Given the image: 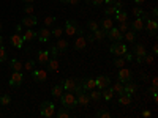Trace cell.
Segmentation results:
<instances>
[{"mask_svg": "<svg viewBox=\"0 0 158 118\" xmlns=\"http://www.w3.org/2000/svg\"><path fill=\"white\" fill-rule=\"evenodd\" d=\"M59 99H60L62 107H67V109H70V110H73V109L77 106V101H76L74 91H63L62 96H60Z\"/></svg>", "mask_w": 158, "mask_h": 118, "instance_id": "1", "label": "cell"}, {"mask_svg": "<svg viewBox=\"0 0 158 118\" xmlns=\"http://www.w3.org/2000/svg\"><path fill=\"white\" fill-rule=\"evenodd\" d=\"M131 54H133V58L138 61V63H142V58L144 55L147 54V49L142 43H135L133 44V49H131Z\"/></svg>", "mask_w": 158, "mask_h": 118, "instance_id": "2", "label": "cell"}, {"mask_svg": "<svg viewBox=\"0 0 158 118\" xmlns=\"http://www.w3.org/2000/svg\"><path fill=\"white\" fill-rule=\"evenodd\" d=\"M40 113L46 118H51L56 115V104L52 101H44L41 106H40Z\"/></svg>", "mask_w": 158, "mask_h": 118, "instance_id": "3", "label": "cell"}, {"mask_svg": "<svg viewBox=\"0 0 158 118\" xmlns=\"http://www.w3.org/2000/svg\"><path fill=\"white\" fill-rule=\"evenodd\" d=\"M63 32L67 33L68 36H74V35H79V33H84V29H81L77 25L76 21H67V24H65V29Z\"/></svg>", "mask_w": 158, "mask_h": 118, "instance_id": "4", "label": "cell"}, {"mask_svg": "<svg viewBox=\"0 0 158 118\" xmlns=\"http://www.w3.org/2000/svg\"><path fill=\"white\" fill-rule=\"evenodd\" d=\"M74 95H76V101H77V106H82V107H89L90 106V98L85 91L79 87L74 90Z\"/></svg>", "mask_w": 158, "mask_h": 118, "instance_id": "5", "label": "cell"}, {"mask_svg": "<svg viewBox=\"0 0 158 118\" xmlns=\"http://www.w3.org/2000/svg\"><path fill=\"white\" fill-rule=\"evenodd\" d=\"M127 50H128V46H127L125 43H122V41L112 43V44L109 46V52H111L112 55H115V57H122Z\"/></svg>", "mask_w": 158, "mask_h": 118, "instance_id": "6", "label": "cell"}, {"mask_svg": "<svg viewBox=\"0 0 158 118\" xmlns=\"http://www.w3.org/2000/svg\"><path fill=\"white\" fill-rule=\"evenodd\" d=\"M106 38L111 43H117V41H123V33L118 30L117 27H111L109 30H106Z\"/></svg>", "mask_w": 158, "mask_h": 118, "instance_id": "7", "label": "cell"}, {"mask_svg": "<svg viewBox=\"0 0 158 118\" xmlns=\"http://www.w3.org/2000/svg\"><path fill=\"white\" fill-rule=\"evenodd\" d=\"M10 87H13V88H18V87H21L22 85V82H24V76H22V71H13L11 74H10Z\"/></svg>", "mask_w": 158, "mask_h": 118, "instance_id": "8", "label": "cell"}, {"mask_svg": "<svg viewBox=\"0 0 158 118\" xmlns=\"http://www.w3.org/2000/svg\"><path fill=\"white\" fill-rule=\"evenodd\" d=\"M30 74H32V79H33L35 82H38V84L44 82L46 79H48V71H46V69H43V68L32 69V71H30Z\"/></svg>", "mask_w": 158, "mask_h": 118, "instance_id": "9", "label": "cell"}, {"mask_svg": "<svg viewBox=\"0 0 158 118\" xmlns=\"http://www.w3.org/2000/svg\"><path fill=\"white\" fill-rule=\"evenodd\" d=\"M144 30H146L150 36H153V35L156 33V30H158V22H156V19L150 18V19H147V21H144Z\"/></svg>", "mask_w": 158, "mask_h": 118, "instance_id": "10", "label": "cell"}, {"mask_svg": "<svg viewBox=\"0 0 158 118\" xmlns=\"http://www.w3.org/2000/svg\"><path fill=\"white\" fill-rule=\"evenodd\" d=\"M117 79H118V82H122V84H125V82H128V81H131L133 79V73H131V69H128V68H118V74H117Z\"/></svg>", "mask_w": 158, "mask_h": 118, "instance_id": "11", "label": "cell"}, {"mask_svg": "<svg viewBox=\"0 0 158 118\" xmlns=\"http://www.w3.org/2000/svg\"><path fill=\"white\" fill-rule=\"evenodd\" d=\"M87 43H89V41H87L85 33H79L77 38L74 39V43H73V47H74L76 50H82V49H85Z\"/></svg>", "mask_w": 158, "mask_h": 118, "instance_id": "12", "label": "cell"}, {"mask_svg": "<svg viewBox=\"0 0 158 118\" xmlns=\"http://www.w3.org/2000/svg\"><path fill=\"white\" fill-rule=\"evenodd\" d=\"M10 43H11V46L13 47H16V49H22L24 47V39H22V35L21 33H13L11 36H10Z\"/></svg>", "mask_w": 158, "mask_h": 118, "instance_id": "13", "label": "cell"}, {"mask_svg": "<svg viewBox=\"0 0 158 118\" xmlns=\"http://www.w3.org/2000/svg\"><path fill=\"white\" fill-rule=\"evenodd\" d=\"M95 85H97V88L98 90H103V88H106V87H109L111 85V77H108V76H98V77H95Z\"/></svg>", "mask_w": 158, "mask_h": 118, "instance_id": "14", "label": "cell"}, {"mask_svg": "<svg viewBox=\"0 0 158 118\" xmlns=\"http://www.w3.org/2000/svg\"><path fill=\"white\" fill-rule=\"evenodd\" d=\"M62 87H63L65 91H74L76 88H79L81 85L77 84L76 79H65V81L62 82Z\"/></svg>", "mask_w": 158, "mask_h": 118, "instance_id": "15", "label": "cell"}, {"mask_svg": "<svg viewBox=\"0 0 158 118\" xmlns=\"http://www.w3.org/2000/svg\"><path fill=\"white\" fill-rule=\"evenodd\" d=\"M79 85H81V88H82L84 91H90V90L97 88V85H95V79H94V77H85V79H82Z\"/></svg>", "mask_w": 158, "mask_h": 118, "instance_id": "16", "label": "cell"}, {"mask_svg": "<svg viewBox=\"0 0 158 118\" xmlns=\"http://www.w3.org/2000/svg\"><path fill=\"white\" fill-rule=\"evenodd\" d=\"M36 24H38V19H36L35 14H29V16L22 18V22H21V25H24V27H27V29H33Z\"/></svg>", "mask_w": 158, "mask_h": 118, "instance_id": "17", "label": "cell"}, {"mask_svg": "<svg viewBox=\"0 0 158 118\" xmlns=\"http://www.w3.org/2000/svg\"><path fill=\"white\" fill-rule=\"evenodd\" d=\"M52 33L51 30L46 27V29H41V30H38L36 33V38H38V41H41V43H49V39H51Z\"/></svg>", "mask_w": 158, "mask_h": 118, "instance_id": "18", "label": "cell"}, {"mask_svg": "<svg viewBox=\"0 0 158 118\" xmlns=\"http://www.w3.org/2000/svg\"><path fill=\"white\" fill-rule=\"evenodd\" d=\"M138 88H139L138 84L133 82V81H128V82L123 84V91H125V93H128V95H131V96H135V95H136Z\"/></svg>", "mask_w": 158, "mask_h": 118, "instance_id": "19", "label": "cell"}, {"mask_svg": "<svg viewBox=\"0 0 158 118\" xmlns=\"http://www.w3.org/2000/svg\"><path fill=\"white\" fill-rule=\"evenodd\" d=\"M49 57H51V50H38V54H36V61L44 66V65L48 63V60H49Z\"/></svg>", "mask_w": 158, "mask_h": 118, "instance_id": "20", "label": "cell"}, {"mask_svg": "<svg viewBox=\"0 0 158 118\" xmlns=\"http://www.w3.org/2000/svg\"><path fill=\"white\" fill-rule=\"evenodd\" d=\"M123 39H125L127 43L135 44L136 39H138V32H135V30H127V32L123 33Z\"/></svg>", "mask_w": 158, "mask_h": 118, "instance_id": "21", "label": "cell"}, {"mask_svg": "<svg viewBox=\"0 0 158 118\" xmlns=\"http://www.w3.org/2000/svg\"><path fill=\"white\" fill-rule=\"evenodd\" d=\"M130 29H131V30H135V32H141V30H144V19H142V18H136L133 22L130 24Z\"/></svg>", "mask_w": 158, "mask_h": 118, "instance_id": "22", "label": "cell"}, {"mask_svg": "<svg viewBox=\"0 0 158 118\" xmlns=\"http://www.w3.org/2000/svg\"><path fill=\"white\" fill-rule=\"evenodd\" d=\"M68 46H70V43L67 41V39H63L62 36L60 38H57V43L54 44V47L59 50V52H63V50H67L68 49Z\"/></svg>", "mask_w": 158, "mask_h": 118, "instance_id": "23", "label": "cell"}, {"mask_svg": "<svg viewBox=\"0 0 158 118\" xmlns=\"http://www.w3.org/2000/svg\"><path fill=\"white\" fill-rule=\"evenodd\" d=\"M100 27H101L103 30H109L111 27H114V19H112V18H109V16L103 18V19L100 21Z\"/></svg>", "mask_w": 158, "mask_h": 118, "instance_id": "24", "label": "cell"}, {"mask_svg": "<svg viewBox=\"0 0 158 118\" xmlns=\"http://www.w3.org/2000/svg\"><path fill=\"white\" fill-rule=\"evenodd\" d=\"M131 102H133V96L131 95H128V93L118 95V104H120V106H130Z\"/></svg>", "mask_w": 158, "mask_h": 118, "instance_id": "25", "label": "cell"}, {"mask_svg": "<svg viewBox=\"0 0 158 118\" xmlns=\"http://www.w3.org/2000/svg\"><path fill=\"white\" fill-rule=\"evenodd\" d=\"M35 38H36V32H35V30H32V29L25 30V32L22 33V39H24V43H30V41H33Z\"/></svg>", "mask_w": 158, "mask_h": 118, "instance_id": "26", "label": "cell"}, {"mask_svg": "<svg viewBox=\"0 0 158 118\" xmlns=\"http://www.w3.org/2000/svg\"><path fill=\"white\" fill-rule=\"evenodd\" d=\"M127 19H128V13L123 11V10H118L115 14H114V21H117L118 24H120V22H125Z\"/></svg>", "mask_w": 158, "mask_h": 118, "instance_id": "27", "label": "cell"}, {"mask_svg": "<svg viewBox=\"0 0 158 118\" xmlns=\"http://www.w3.org/2000/svg\"><path fill=\"white\" fill-rule=\"evenodd\" d=\"M10 68H11V71H22V69H24V65H22V61H19L18 58H13V60L10 61Z\"/></svg>", "mask_w": 158, "mask_h": 118, "instance_id": "28", "label": "cell"}, {"mask_svg": "<svg viewBox=\"0 0 158 118\" xmlns=\"http://www.w3.org/2000/svg\"><path fill=\"white\" fill-rule=\"evenodd\" d=\"M112 96H114V91L111 90V87H106V88H103L101 90V98L104 99V101H111L112 99Z\"/></svg>", "mask_w": 158, "mask_h": 118, "instance_id": "29", "label": "cell"}, {"mask_svg": "<svg viewBox=\"0 0 158 118\" xmlns=\"http://www.w3.org/2000/svg\"><path fill=\"white\" fill-rule=\"evenodd\" d=\"M63 87H62V84H57V85H54V87H52V90H51V95L52 96H54V98H60L62 96V93H63Z\"/></svg>", "mask_w": 158, "mask_h": 118, "instance_id": "30", "label": "cell"}, {"mask_svg": "<svg viewBox=\"0 0 158 118\" xmlns=\"http://www.w3.org/2000/svg\"><path fill=\"white\" fill-rule=\"evenodd\" d=\"M56 115H57V118H70L71 116V110L67 109V107H60L59 110H56Z\"/></svg>", "mask_w": 158, "mask_h": 118, "instance_id": "31", "label": "cell"}, {"mask_svg": "<svg viewBox=\"0 0 158 118\" xmlns=\"http://www.w3.org/2000/svg\"><path fill=\"white\" fill-rule=\"evenodd\" d=\"M111 87V90L114 91V95H122V93H125L123 91V84L122 82H115L114 85H109Z\"/></svg>", "mask_w": 158, "mask_h": 118, "instance_id": "32", "label": "cell"}, {"mask_svg": "<svg viewBox=\"0 0 158 118\" xmlns=\"http://www.w3.org/2000/svg\"><path fill=\"white\" fill-rule=\"evenodd\" d=\"M87 95H89L90 101H98V99H101V90H97V88H94V90H90Z\"/></svg>", "mask_w": 158, "mask_h": 118, "instance_id": "33", "label": "cell"}, {"mask_svg": "<svg viewBox=\"0 0 158 118\" xmlns=\"http://www.w3.org/2000/svg\"><path fill=\"white\" fill-rule=\"evenodd\" d=\"M92 38H94V39H98V41H101V39L106 38V30H103V29L100 27L98 30H95L94 33H92Z\"/></svg>", "mask_w": 158, "mask_h": 118, "instance_id": "34", "label": "cell"}, {"mask_svg": "<svg viewBox=\"0 0 158 118\" xmlns=\"http://www.w3.org/2000/svg\"><path fill=\"white\" fill-rule=\"evenodd\" d=\"M100 29V22L98 21H89L87 22V30L90 32V33H94L95 30H98Z\"/></svg>", "mask_w": 158, "mask_h": 118, "instance_id": "35", "label": "cell"}, {"mask_svg": "<svg viewBox=\"0 0 158 118\" xmlns=\"http://www.w3.org/2000/svg\"><path fill=\"white\" fill-rule=\"evenodd\" d=\"M117 11H118V8H115L114 5H108L106 8H104V16H109V18H111V16L115 14Z\"/></svg>", "mask_w": 158, "mask_h": 118, "instance_id": "36", "label": "cell"}, {"mask_svg": "<svg viewBox=\"0 0 158 118\" xmlns=\"http://www.w3.org/2000/svg\"><path fill=\"white\" fill-rule=\"evenodd\" d=\"M97 118H111V112L108 110V109H100V110H97Z\"/></svg>", "mask_w": 158, "mask_h": 118, "instance_id": "37", "label": "cell"}, {"mask_svg": "<svg viewBox=\"0 0 158 118\" xmlns=\"http://www.w3.org/2000/svg\"><path fill=\"white\" fill-rule=\"evenodd\" d=\"M6 58H8V50H6V47L2 44V46H0V63L6 61Z\"/></svg>", "mask_w": 158, "mask_h": 118, "instance_id": "38", "label": "cell"}, {"mask_svg": "<svg viewBox=\"0 0 158 118\" xmlns=\"http://www.w3.org/2000/svg\"><path fill=\"white\" fill-rule=\"evenodd\" d=\"M125 65H127V60H125L123 57H117V58L114 60V66H115V68H123Z\"/></svg>", "mask_w": 158, "mask_h": 118, "instance_id": "39", "label": "cell"}, {"mask_svg": "<svg viewBox=\"0 0 158 118\" xmlns=\"http://www.w3.org/2000/svg\"><path fill=\"white\" fill-rule=\"evenodd\" d=\"M11 104V96L10 95H2L0 96V106H10Z\"/></svg>", "mask_w": 158, "mask_h": 118, "instance_id": "40", "label": "cell"}, {"mask_svg": "<svg viewBox=\"0 0 158 118\" xmlns=\"http://www.w3.org/2000/svg\"><path fill=\"white\" fill-rule=\"evenodd\" d=\"M87 3L92 5V6H95V8H100L104 5V0H87Z\"/></svg>", "mask_w": 158, "mask_h": 118, "instance_id": "41", "label": "cell"}, {"mask_svg": "<svg viewBox=\"0 0 158 118\" xmlns=\"http://www.w3.org/2000/svg\"><path fill=\"white\" fill-rule=\"evenodd\" d=\"M153 60H155V55H153V54H146V55H144V58H142V63L152 65V63H153Z\"/></svg>", "mask_w": 158, "mask_h": 118, "instance_id": "42", "label": "cell"}, {"mask_svg": "<svg viewBox=\"0 0 158 118\" xmlns=\"http://www.w3.org/2000/svg\"><path fill=\"white\" fill-rule=\"evenodd\" d=\"M33 68H35V61H33V60H27V61L24 63V69H25V71L30 73Z\"/></svg>", "mask_w": 158, "mask_h": 118, "instance_id": "43", "label": "cell"}, {"mask_svg": "<svg viewBox=\"0 0 158 118\" xmlns=\"http://www.w3.org/2000/svg\"><path fill=\"white\" fill-rule=\"evenodd\" d=\"M33 11H35V6L32 5V3H27V5H25L24 6V13H25V14H33Z\"/></svg>", "mask_w": 158, "mask_h": 118, "instance_id": "44", "label": "cell"}, {"mask_svg": "<svg viewBox=\"0 0 158 118\" xmlns=\"http://www.w3.org/2000/svg\"><path fill=\"white\" fill-rule=\"evenodd\" d=\"M117 29L120 30L122 33H125L127 30H130V24H128L127 21H125V22H120V24H118V27H117Z\"/></svg>", "mask_w": 158, "mask_h": 118, "instance_id": "45", "label": "cell"}, {"mask_svg": "<svg viewBox=\"0 0 158 118\" xmlns=\"http://www.w3.org/2000/svg\"><path fill=\"white\" fill-rule=\"evenodd\" d=\"M54 22H56V18H54V16H46V18H44V25H46V27L54 25Z\"/></svg>", "mask_w": 158, "mask_h": 118, "instance_id": "46", "label": "cell"}, {"mask_svg": "<svg viewBox=\"0 0 158 118\" xmlns=\"http://www.w3.org/2000/svg\"><path fill=\"white\" fill-rule=\"evenodd\" d=\"M51 33H52V36L60 38V36H62V33H63V29H62V27H56L54 30H51Z\"/></svg>", "mask_w": 158, "mask_h": 118, "instance_id": "47", "label": "cell"}, {"mask_svg": "<svg viewBox=\"0 0 158 118\" xmlns=\"http://www.w3.org/2000/svg\"><path fill=\"white\" fill-rule=\"evenodd\" d=\"M142 13H144V10H142V8H141L139 5L133 8V14H135L136 18H141V16H142Z\"/></svg>", "mask_w": 158, "mask_h": 118, "instance_id": "48", "label": "cell"}, {"mask_svg": "<svg viewBox=\"0 0 158 118\" xmlns=\"http://www.w3.org/2000/svg\"><path fill=\"white\" fill-rule=\"evenodd\" d=\"M147 93L152 96V95H155L156 93V85H150V87H147Z\"/></svg>", "mask_w": 158, "mask_h": 118, "instance_id": "49", "label": "cell"}, {"mask_svg": "<svg viewBox=\"0 0 158 118\" xmlns=\"http://www.w3.org/2000/svg\"><path fill=\"white\" fill-rule=\"evenodd\" d=\"M150 16H152L153 19H156V16H158V10H156V8H153V10H152V13H150Z\"/></svg>", "mask_w": 158, "mask_h": 118, "instance_id": "50", "label": "cell"}, {"mask_svg": "<svg viewBox=\"0 0 158 118\" xmlns=\"http://www.w3.org/2000/svg\"><path fill=\"white\" fill-rule=\"evenodd\" d=\"M79 2H81V0H68V3H70V5H73V6L79 5Z\"/></svg>", "mask_w": 158, "mask_h": 118, "instance_id": "51", "label": "cell"}, {"mask_svg": "<svg viewBox=\"0 0 158 118\" xmlns=\"http://www.w3.org/2000/svg\"><path fill=\"white\" fill-rule=\"evenodd\" d=\"M142 116H149L150 118L152 116V112L150 110H142Z\"/></svg>", "mask_w": 158, "mask_h": 118, "instance_id": "52", "label": "cell"}, {"mask_svg": "<svg viewBox=\"0 0 158 118\" xmlns=\"http://www.w3.org/2000/svg\"><path fill=\"white\" fill-rule=\"evenodd\" d=\"M152 54H153V55L158 54V46H156V44H153V47H152Z\"/></svg>", "mask_w": 158, "mask_h": 118, "instance_id": "53", "label": "cell"}, {"mask_svg": "<svg viewBox=\"0 0 158 118\" xmlns=\"http://www.w3.org/2000/svg\"><path fill=\"white\" fill-rule=\"evenodd\" d=\"M133 2H135L136 5H144V3H146V0H133Z\"/></svg>", "mask_w": 158, "mask_h": 118, "instance_id": "54", "label": "cell"}, {"mask_svg": "<svg viewBox=\"0 0 158 118\" xmlns=\"http://www.w3.org/2000/svg\"><path fill=\"white\" fill-rule=\"evenodd\" d=\"M115 0H104V5H112Z\"/></svg>", "mask_w": 158, "mask_h": 118, "instance_id": "55", "label": "cell"}, {"mask_svg": "<svg viewBox=\"0 0 158 118\" xmlns=\"http://www.w3.org/2000/svg\"><path fill=\"white\" fill-rule=\"evenodd\" d=\"M152 85H158V79H156V77L152 79Z\"/></svg>", "mask_w": 158, "mask_h": 118, "instance_id": "56", "label": "cell"}, {"mask_svg": "<svg viewBox=\"0 0 158 118\" xmlns=\"http://www.w3.org/2000/svg\"><path fill=\"white\" fill-rule=\"evenodd\" d=\"M152 99H153V102H156V101H158V96H156V93H155V95H152Z\"/></svg>", "mask_w": 158, "mask_h": 118, "instance_id": "57", "label": "cell"}, {"mask_svg": "<svg viewBox=\"0 0 158 118\" xmlns=\"http://www.w3.org/2000/svg\"><path fill=\"white\" fill-rule=\"evenodd\" d=\"M22 2H25V3H33L35 0H22Z\"/></svg>", "mask_w": 158, "mask_h": 118, "instance_id": "58", "label": "cell"}, {"mask_svg": "<svg viewBox=\"0 0 158 118\" xmlns=\"http://www.w3.org/2000/svg\"><path fill=\"white\" fill-rule=\"evenodd\" d=\"M2 44H3V36L0 35V46H2Z\"/></svg>", "mask_w": 158, "mask_h": 118, "instance_id": "59", "label": "cell"}, {"mask_svg": "<svg viewBox=\"0 0 158 118\" xmlns=\"http://www.w3.org/2000/svg\"><path fill=\"white\" fill-rule=\"evenodd\" d=\"M2 29H3V25H2V22H0V32H2Z\"/></svg>", "mask_w": 158, "mask_h": 118, "instance_id": "60", "label": "cell"}, {"mask_svg": "<svg viewBox=\"0 0 158 118\" xmlns=\"http://www.w3.org/2000/svg\"><path fill=\"white\" fill-rule=\"evenodd\" d=\"M60 2H67V3H68V0H60Z\"/></svg>", "mask_w": 158, "mask_h": 118, "instance_id": "61", "label": "cell"}]
</instances>
